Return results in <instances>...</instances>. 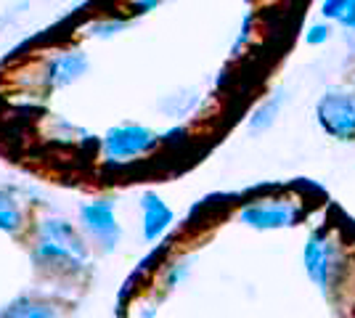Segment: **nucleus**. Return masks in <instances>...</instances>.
Masks as SVG:
<instances>
[{
	"mask_svg": "<svg viewBox=\"0 0 355 318\" xmlns=\"http://www.w3.org/2000/svg\"><path fill=\"white\" fill-rule=\"evenodd\" d=\"M35 258H37L40 265L51 268V271L72 273L85 263L88 247L77 236V231L69 223H64V220H45L43 226H40Z\"/></svg>",
	"mask_w": 355,
	"mask_h": 318,
	"instance_id": "nucleus-1",
	"label": "nucleus"
},
{
	"mask_svg": "<svg viewBox=\"0 0 355 318\" xmlns=\"http://www.w3.org/2000/svg\"><path fill=\"white\" fill-rule=\"evenodd\" d=\"M302 260H305L308 279L326 294H331V289L340 287L345 273H347L340 242L334 236H329L326 228H318V231H313L311 236H308Z\"/></svg>",
	"mask_w": 355,
	"mask_h": 318,
	"instance_id": "nucleus-2",
	"label": "nucleus"
},
{
	"mask_svg": "<svg viewBox=\"0 0 355 318\" xmlns=\"http://www.w3.org/2000/svg\"><path fill=\"white\" fill-rule=\"evenodd\" d=\"M315 117L324 133L337 141H355V93L329 91L318 98Z\"/></svg>",
	"mask_w": 355,
	"mask_h": 318,
	"instance_id": "nucleus-3",
	"label": "nucleus"
},
{
	"mask_svg": "<svg viewBox=\"0 0 355 318\" xmlns=\"http://www.w3.org/2000/svg\"><path fill=\"white\" fill-rule=\"evenodd\" d=\"M302 204L295 199H263L252 202L239 212L241 223L257 231H279V228H292L302 220Z\"/></svg>",
	"mask_w": 355,
	"mask_h": 318,
	"instance_id": "nucleus-4",
	"label": "nucleus"
},
{
	"mask_svg": "<svg viewBox=\"0 0 355 318\" xmlns=\"http://www.w3.org/2000/svg\"><path fill=\"white\" fill-rule=\"evenodd\" d=\"M157 133L144 125H117L104 138V152L112 162H125L133 157H144L157 146Z\"/></svg>",
	"mask_w": 355,
	"mask_h": 318,
	"instance_id": "nucleus-5",
	"label": "nucleus"
},
{
	"mask_svg": "<svg viewBox=\"0 0 355 318\" xmlns=\"http://www.w3.org/2000/svg\"><path fill=\"white\" fill-rule=\"evenodd\" d=\"M80 223L104 249H114L122 239V228H119L117 215H114V204L109 199L85 204L80 210Z\"/></svg>",
	"mask_w": 355,
	"mask_h": 318,
	"instance_id": "nucleus-6",
	"label": "nucleus"
},
{
	"mask_svg": "<svg viewBox=\"0 0 355 318\" xmlns=\"http://www.w3.org/2000/svg\"><path fill=\"white\" fill-rule=\"evenodd\" d=\"M85 72H88V56L83 51H61L48 61L45 82L51 88H64V85L77 82Z\"/></svg>",
	"mask_w": 355,
	"mask_h": 318,
	"instance_id": "nucleus-7",
	"label": "nucleus"
},
{
	"mask_svg": "<svg viewBox=\"0 0 355 318\" xmlns=\"http://www.w3.org/2000/svg\"><path fill=\"white\" fill-rule=\"evenodd\" d=\"M141 210H144V236L146 242H157L173 226V210L157 194H146L141 202Z\"/></svg>",
	"mask_w": 355,
	"mask_h": 318,
	"instance_id": "nucleus-8",
	"label": "nucleus"
},
{
	"mask_svg": "<svg viewBox=\"0 0 355 318\" xmlns=\"http://www.w3.org/2000/svg\"><path fill=\"white\" fill-rule=\"evenodd\" d=\"M282 104H284V93H273L266 104L260 106V109H257V112L250 117V130H252V133H263V130H268V127L276 122V114H279Z\"/></svg>",
	"mask_w": 355,
	"mask_h": 318,
	"instance_id": "nucleus-9",
	"label": "nucleus"
},
{
	"mask_svg": "<svg viewBox=\"0 0 355 318\" xmlns=\"http://www.w3.org/2000/svg\"><path fill=\"white\" fill-rule=\"evenodd\" d=\"M21 226H24V215L19 210L16 199L11 194H6V191H0V231L16 233Z\"/></svg>",
	"mask_w": 355,
	"mask_h": 318,
	"instance_id": "nucleus-10",
	"label": "nucleus"
},
{
	"mask_svg": "<svg viewBox=\"0 0 355 318\" xmlns=\"http://www.w3.org/2000/svg\"><path fill=\"white\" fill-rule=\"evenodd\" d=\"M3 316H53V308L32 300H16L3 310Z\"/></svg>",
	"mask_w": 355,
	"mask_h": 318,
	"instance_id": "nucleus-11",
	"label": "nucleus"
},
{
	"mask_svg": "<svg viewBox=\"0 0 355 318\" xmlns=\"http://www.w3.org/2000/svg\"><path fill=\"white\" fill-rule=\"evenodd\" d=\"M350 3L353 0H324L321 3V16L326 21H342L350 11Z\"/></svg>",
	"mask_w": 355,
	"mask_h": 318,
	"instance_id": "nucleus-12",
	"label": "nucleus"
},
{
	"mask_svg": "<svg viewBox=\"0 0 355 318\" xmlns=\"http://www.w3.org/2000/svg\"><path fill=\"white\" fill-rule=\"evenodd\" d=\"M329 37H331V27L329 24H311L308 32H305V43L308 46H324Z\"/></svg>",
	"mask_w": 355,
	"mask_h": 318,
	"instance_id": "nucleus-13",
	"label": "nucleus"
},
{
	"mask_svg": "<svg viewBox=\"0 0 355 318\" xmlns=\"http://www.w3.org/2000/svg\"><path fill=\"white\" fill-rule=\"evenodd\" d=\"M340 24L345 27V30H353V32H355V0L350 3V11H347V16L342 19Z\"/></svg>",
	"mask_w": 355,
	"mask_h": 318,
	"instance_id": "nucleus-14",
	"label": "nucleus"
}]
</instances>
